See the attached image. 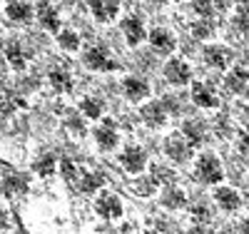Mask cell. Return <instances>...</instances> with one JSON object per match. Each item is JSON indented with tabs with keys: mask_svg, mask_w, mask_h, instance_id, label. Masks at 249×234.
Segmentation results:
<instances>
[{
	"mask_svg": "<svg viewBox=\"0 0 249 234\" xmlns=\"http://www.w3.org/2000/svg\"><path fill=\"white\" fill-rule=\"evenodd\" d=\"M195 177L202 184H217V182H222L224 169H222V162L217 160V155H212V152L199 155V160L195 164Z\"/></svg>",
	"mask_w": 249,
	"mask_h": 234,
	"instance_id": "1",
	"label": "cell"
},
{
	"mask_svg": "<svg viewBox=\"0 0 249 234\" xmlns=\"http://www.w3.org/2000/svg\"><path fill=\"white\" fill-rule=\"evenodd\" d=\"M82 60H85V65H88L90 70H97V72L117 70V62L110 57L107 48H102V45H95V48H90L85 55H82Z\"/></svg>",
	"mask_w": 249,
	"mask_h": 234,
	"instance_id": "2",
	"label": "cell"
},
{
	"mask_svg": "<svg viewBox=\"0 0 249 234\" xmlns=\"http://www.w3.org/2000/svg\"><path fill=\"white\" fill-rule=\"evenodd\" d=\"M120 162H122V167L127 169L130 175H140L142 169L147 167V152H144L142 147H137V144H130V147L122 150Z\"/></svg>",
	"mask_w": 249,
	"mask_h": 234,
	"instance_id": "3",
	"label": "cell"
},
{
	"mask_svg": "<svg viewBox=\"0 0 249 234\" xmlns=\"http://www.w3.org/2000/svg\"><path fill=\"white\" fill-rule=\"evenodd\" d=\"M95 209L102 219H120L122 217V202L115 192H102L95 199Z\"/></svg>",
	"mask_w": 249,
	"mask_h": 234,
	"instance_id": "4",
	"label": "cell"
},
{
	"mask_svg": "<svg viewBox=\"0 0 249 234\" xmlns=\"http://www.w3.org/2000/svg\"><path fill=\"white\" fill-rule=\"evenodd\" d=\"M190 77H192V70L184 60H179V57L167 60V65H164V80H167L170 85H177L179 88V85L190 82Z\"/></svg>",
	"mask_w": 249,
	"mask_h": 234,
	"instance_id": "5",
	"label": "cell"
},
{
	"mask_svg": "<svg viewBox=\"0 0 249 234\" xmlns=\"http://www.w3.org/2000/svg\"><path fill=\"white\" fill-rule=\"evenodd\" d=\"M95 142L100 150H115L117 142H120V135H117V127L112 120H102V125L95 127Z\"/></svg>",
	"mask_w": 249,
	"mask_h": 234,
	"instance_id": "6",
	"label": "cell"
},
{
	"mask_svg": "<svg viewBox=\"0 0 249 234\" xmlns=\"http://www.w3.org/2000/svg\"><path fill=\"white\" fill-rule=\"evenodd\" d=\"M122 35L124 40H127V45H140V42L147 37V33H144V23H142V18L137 15H127V18H122Z\"/></svg>",
	"mask_w": 249,
	"mask_h": 234,
	"instance_id": "7",
	"label": "cell"
},
{
	"mask_svg": "<svg viewBox=\"0 0 249 234\" xmlns=\"http://www.w3.org/2000/svg\"><path fill=\"white\" fill-rule=\"evenodd\" d=\"M190 142H187L182 135H170L167 140H164V155H167L172 162H187V157H190Z\"/></svg>",
	"mask_w": 249,
	"mask_h": 234,
	"instance_id": "8",
	"label": "cell"
},
{
	"mask_svg": "<svg viewBox=\"0 0 249 234\" xmlns=\"http://www.w3.org/2000/svg\"><path fill=\"white\" fill-rule=\"evenodd\" d=\"M90 13L100 23H112L120 15V0H90Z\"/></svg>",
	"mask_w": 249,
	"mask_h": 234,
	"instance_id": "9",
	"label": "cell"
},
{
	"mask_svg": "<svg viewBox=\"0 0 249 234\" xmlns=\"http://www.w3.org/2000/svg\"><path fill=\"white\" fill-rule=\"evenodd\" d=\"M122 90H124V95H127V100L140 102V100H144L150 95V82L142 80V77H135V75H127L122 80Z\"/></svg>",
	"mask_w": 249,
	"mask_h": 234,
	"instance_id": "10",
	"label": "cell"
},
{
	"mask_svg": "<svg viewBox=\"0 0 249 234\" xmlns=\"http://www.w3.org/2000/svg\"><path fill=\"white\" fill-rule=\"evenodd\" d=\"M140 115H142V122L147 127H152V130H157V127H162L167 122V110H164L162 102H147Z\"/></svg>",
	"mask_w": 249,
	"mask_h": 234,
	"instance_id": "11",
	"label": "cell"
},
{
	"mask_svg": "<svg viewBox=\"0 0 249 234\" xmlns=\"http://www.w3.org/2000/svg\"><path fill=\"white\" fill-rule=\"evenodd\" d=\"M35 15L40 20V25H43L45 30H53V33H60V13L48 3V0H43V3H37L35 8Z\"/></svg>",
	"mask_w": 249,
	"mask_h": 234,
	"instance_id": "12",
	"label": "cell"
},
{
	"mask_svg": "<svg viewBox=\"0 0 249 234\" xmlns=\"http://www.w3.org/2000/svg\"><path fill=\"white\" fill-rule=\"evenodd\" d=\"M150 45H152V50H157V53H162V55H170L172 50H175V35L170 33V30H164V28H155L150 35Z\"/></svg>",
	"mask_w": 249,
	"mask_h": 234,
	"instance_id": "13",
	"label": "cell"
},
{
	"mask_svg": "<svg viewBox=\"0 0 249 234\" xmlns=\"http://www.w3.org/2000/svg\"><path fill=\"white\" fill-rule=\"evenodd\" d=\"M192 102L199 105V108H204V110H210V108H217L219 105V97L207 82H197L192 88Z\"/></svg>",
	"mask_w": 249,
	"mask_h": 234,
	"instance_id": "14",
	"label": "cell"
},
{
	"mask_svg": "<svg viewBox=\"0 0 249 234\" xmlns=\"http://www.w3.org/2000/svg\"><path fill=\"white\" fill-rule=\"evenodd\" d=\"M230 60H232V53L227 50L224 45H210V48H204V62L210 68H214V70H224L227 65H230Z\"/></svg>",
	"mask_w": 249,
	"mask_h": 234,
	"instance_id": "15",
	"label": "cell"
},
{
	"mask_svg": "<svg viewBox=\"0 0 249 234\" xmlns=\"http://www.w3.org/2000/svg\"><path fill=\"white\" fill-rule=\"evenodd\" d=\"M5 15L10 20H15V23H28V20H33L35 10H33L30 3H25V0H10L5 5Z\"/></svg>",
	"mask_w": 249,
	"mask_h": 234,
	"instance_id": "16",
	"label": "cell"
},
{
	"mask_svg": "<svg viewBox=\"0 0 249 234\" xmlns=\"http://www.w3.org/2000/svg\"><path fill=\"white\" fill-rule=\"evenodd\" d=\"M214 199H217V204H219L224 212H237L239 204H242L237 189H232V187H217V189H214Z\"/></svg>",
	"mask_w": 249,
	"mask_h": 234,
	"instance_id": "17",
	"label": "cell"
},
{
	"mask_svg": "<svg viewBox=\"0 0 249 234\" xmlns=\"http://www.w3.org/2000/svg\"><path fill=\"white\" fill-rule=\"evenodd\" d=\"M80 112L90 117V120H100L102 115H105V100L97 97V95H88V97H82L80 102Z\"/></svg>",
	"mask_w": 249,
	"mask_h": 234,
	"instance_id": "18",
	"label": "cell"
},
{
	"mask_svg": "<svg viewBox=\"0 0 249 234\" xmlns=\"http://www.w3.org/2000/svg\"><path fill=\"white\" fill-rule=\"evenodd\" d=\"M182 137L190 142V147L202 144V140H204V125L197 122V120H187L184 127H182Z\"/></svg>",
	"mask_w": 249,
	"mask_h": 234,
	"instance_id": "19",
	"label": "cell"
},
{
	"mask_svg": "<svg viewBox=\"0 0 249 234\" xmlns=\"http://www.w3.org/2000/svg\"><path fill=\"white\" fill-rule=\"evenodd\" d=\"M187 204V197L182 189L177 187H167V189H162V207H167V209H182Z\"/></svg>",
	"mask_w": 249,
	"mask_h": 234,
	"instance_id": "20",
	"label": "cell"
},
{
	"mask_svg": "<svg viewBox=\"0 0 249 234\" xmlns=\"http://www.w3.org/2000/svg\"><path fill=\"white\" fill-rule=\"evenodd\" d=\"M28 189V177L23 175H10L3 180V192L5 195H20V192H25Z\"/></svg>",
	"mask_w": 249,
	"mask_h": 234,
	"instance_id": "21",
	"label": "cell"
},
{
	"mask_svg": "<svg viewBox=\"0 0 249 234\" xmlns=\"http://www.w3.org/2000/svg\"><path fill=\"white\" fill-rule=\"evenodd\" d=\"M57 45L68 53H75V50H80V35L72 33V30H60L57 33Z\"/></svg>",
	"mask_w": 249,
	"mask_h": 234,
	"instance_id": "22",
	"label": "cell"
},
{
	"mask_svg": "<svg viewBox=\"0 0 249 234\" xmlns=\"http://www.w3.org/2000/svg\"><path fill=\"white\" fill-rule=\"evenodd\" d=\"M50 85L57 92H70L72 90V77L65 70H53L50 72Z\"/></svg>",
	"mask_w": 249,
	"mask_h": 234,
	"instance_id": "23",
	"label": "cell"
},
{
	"mask_svg": "<svg viewBox=\"0 0 249 234\" xmlns=\"http://www.w3.org/2000/svg\"><path fill=\"white\" fill-rule=\"evenodd\" d=\"M102 175H95V172H82V180H80V189L85 195H90V192H95V189H100L102 187Z\"/></svg>",
	"mask_w": 249,
	"mask_h": 234,
	"instance_id": "24",
	"label": "cell"
},
{
	"mask_svg": "<svg viewBox=\"0 0 249 234\" xmlns=\"http://www.w3.org/2000/svg\"><path fill=\"white\" fill-rule=\"evenodd\" d=\"M247 80H249V75L244 70H234V72L227 75V88H230L232 92H242L247 88Z\"/></svg>",
	"mask_w": 249,
	"mask_h": 234,
	"instance_id": "25",
	"label": "cell"
},
{
	"mask_svg": "<svg viewBox=\"0 0 249 234\" xmlns=\"http://www.w3.org/2000/svg\"><path fill=\"white\" fill-rule=\"evenodd\" d=\"M33 169H35V175H43V177L53 175V172H55V160H53V155L37 157V160L33 162Z\"/></svg>",
	"mask_w": 249,
	"mask_h": 234,
	"instance_id": "26",
	"label": "cell"
},
{
	"mask_svg": "<svg viewBox=\"0 0 249 234\" xmlns=\"http://www.w3.org/2000/svg\"><path fill=\"white\" fill-rule=\"evenodd\" d=\"M5 55H8L10 65H13L15 70H25V57H23V50H20L18 42H10L8 50H5Z\"/></svg>",
	"mask_w": 249,
	"mask_h": 234,
	"instance_id": "27",
	"label": "cell"
},
{
	"mask_svg": "<svg viewBox=\"0 0 249 234\" xmlns=\"http://www.w3.org/2000/svg\"><path fill=\"white\" fill-rule=\"evenodd\" d=\"M212 0H195V10L202 15V18H210V13H212Z\"/></svg>",
	"mask_w": 249,
	"mask_h": 234,
	"instance_id": "28",
	"label": "cell"
},
{
	"mask_svg": "<svg viewBox=\"0 0 249 234\" xmlns=\"http://www.w3.org/2000/svg\"><path fill=\"white\" fill-rule=\"evenodd\" d=\"M60 169H62V175H65V180H68V182H75V177H77V172H75V164H72L70 160H62V164H60Z\"/></svg>",
	"mask_w": 249,
	"mask_h": 234,
	"instance_id": "29",
	"label": "cell"
},
{
	"mask_svg": "<svg viewBox=\"0 0 249 234\" xmlns=\"http://www.w3.org/2000/svg\"><path fill=\"white\" fill-rule=\"evenodd\" d=\"M237 25L239 28H249V3H244L242 8H239V15H237Z\"/></svg>",
	"mask_w": 249,
	"mask_h": 234,
	"instance_id": "30",
	"label": "cell"
},
{
	"mask_svg": "<svg viewBox=\"0 0 249 234\" xmlns=\"http://www.w3.org/2000/svg\"><path fill=\"white\" fill-rule=\"evenodd\" d=\"M192 33H195L197 37H210V35H212V25L204 20V23H197V25L192 28Z\"/></svg>",
	"mask_w": 249,
	"mask_h": 234,
	"instance_id": "31",
	"label": "cell"
},
{
	"mask_svg": "<svg viewBox=\"0 0 249 234\" xmlns=\"http://www.w3.org/2000/svg\"><path fill=\"white\" fill-rule=\"evenodd\" d=\"M192 212H195V217H197L199 222H207V219L212 217V212H210V207H204V204H197V207H195Z\"/></svg>",
	"mask_w": 249,
	"mask_h": 234,
	"instance_id": "32",
	"label": "cell"
},
{
	"mask_svg": "<svg viewBox=\"0 0 249 234\" xmlns=\"http://www.w3.org/2000/svg\"><path fill=\"white\" fill-rule=\"evenodd\" d=\"M155 184H157L155 180H144V182H140V184H137V189H140V192H144L142 197H147V195L152 192V189H155Z\"/></svg>",
	"mask_w": 249,
	"mask_h": 234,
	"instance_id": "33",
	"label": "cell"
},
{
	"mask_svg": "<svg viewBox=\"0 0 249 234\" xmlns=\"http://www.w3.org/2000/svg\"><path fill=\"white\" fill-rule=\"evenodd\" d=\"M239 150H242L244 155H249V130H244L242 137H239Z\"/></svg>",
	"mask_w": 249,
	"mask_h": 234,
	"instance_id": "34",
	"label": "cell"
},
{
	"mask_svg": "<svg viewBox=\"0 0 249 234\" xmlns=\"http://www.w3.org/2000/svg\"><path fill=\"white\" fill-rule=\"evenodd\" d=\"M68 125L72 127L75 132H82V127H85V125H82V120H80V117H75V115H72V117H68Z\"/></svg>",
	"mask_w": 249,
	"mask_h": 234,
	"instance_id": "35",
	"label": "cell"
},
{
	"mask_svg": "<svg viewBox=\"0 0 249 234\" xmlns=\"http://www.w3.org/2000/svg\"><path fill=\"white\" fill-rule=\"evenodd\" d=\"M212 5L219 8V10H227V8H230V0H212Z\"/></svg>",
	"mask_w": 249,
	"mask_h": 234,
	"instance_id": "36",
	"label": "cell"
},
{
	"mask_svg": "<svg viewBox=\"0 0 249 234\" xmlns=\"http://www.w3.org/2000/svg\"><path fill=\"white\" fill-rule=\"evenodd\" d=\"M184 234H204V232H202V227H190Z\"/></svg>",
	"mask_w": 249,
	"mask_h": 234,
	"instance_id": "37",
	"label": "cell"
},
{
	"mask_svg": "<svg viewBox=\"0 0 249 234\" xmlns=\"http://www.w3.org/2000/svg\"><path fill=\"white\" fill-rule=\"evenodd\" d=\"M8 227V217H5V212H0V229Z\"/></svg>",
	"mask_w": 249,
	"mask_h": 234,
	"instance_id": "38",
	"label": "cell"
},
{
	"mask_svg": "<svg viewBox=\"0 0 249 234\" xmlns=\"http://www.w3.org/2000/svg\"><path fill=\"white\" fill-rule=\"evenodd\" d=\"M242 234H249V217L242 222Z\"/></svg>",
	"mask_w": 249,
	"mask_h": 234,
	"instance_id": "39",
	"label": "cell"
},
{
	"mask_svg": "<svg viewBox=\"0 0 249 234\" xmlns=\"http://www.w3.org/2000/svg\"><path fill=\"white\" fill-rule=\"evenodd\" d=\"M152 3H157V5H162V3H167V0H152Z\"/></svg>",
	"mask_w": 249,
	"mask_h": 234,
	"instance_id": "40",
	"label": "cell"
},
{
	"mask_svg": "<svg viewBox=\"0 0 249 234\" xmlns=\"http://www.w3.org/2000/svg\"><path fill=\"white\" fill-rule=\"evenodd\" d=\"M142 234H157V232H152V229H147V232H142Z\"/></svg>",
	"mask_w": 249,
	"mask_h": 234,
	"instance_id": "41",
	"label": "cell"
},
{
	"mask_svg": "<svg viewBox=\"0 0 249 234\" xmlns=\"http://www.w3.org/2000/svg\"><path fill=\"white\" fill-rule=\"evenodd\" d=\"M214 234H227V232H214Z\"/></svg>",
	"mask_w": 249,
	"mask_h": 234,
	"instance_id": "42",
	"label": "cell"
}]
</instances>
